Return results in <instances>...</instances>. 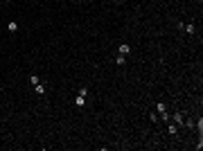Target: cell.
Segmentation results:
<instances>
[{
    "label": "cell",
    "mask_w": 203,
    "mask_h": 151,
    "mask_svg": "<svg viewBox=\"0 0 203 151\" xmlns=\"http://www.w3.org/2000/svg\"><path fill=\"white\" fill-rule=\"evenodd\" d=\"M156 111H158V115L163 117V122H169V115H167V111H165V104H163V102H158V104H156Z\"/></svg>",
    "instance_id": "6da1fadb"
},
{
    "label": "cell",
    "mask_w": 203,
    "mask_h": 151,
    "mask_svg": "<svg viewBox=\"0 0 203 151\" xmlns=\"http://www.w3.org/2000/svg\"><path fill=\"white\" fill-rule=\"evenodd\" d=\"M129 52H131V47H129L126 43H122V45H120V54H129Z\"/></svg>",
    "instance_id": "7a4b0ae2"
},
{
    "label": "cell",
    "mask_w": 203,
    "mask_h": 151,
    "mask_svg": "<svg viewBox=\"0 0 203 151\" xmlns=\"http://www.w3.org/2000/svg\"><path fill=\"white\" fill-rule=\"evenodd\" d=\"M174 122H176V124H181V126L185 124V120H183V115H181V113H176V115H174Z\"/></svg>",
    "instance_id": "3957f363"
},
{
    "label": "cell",
    "mask_w": 203,
    "mask_h": 151,
    "mask_svg": "<svg viewBox=\"0 0 203 151\" xmlns=\"http://www.w3.org/2000/svg\"><path fill=\"white\" fill-rule=\"evenodd\" d=\"M7 30H9V32H16V30H18V23H14V20H11V23L7 25Z\"/></svg>",
    "instance_id": "277c9868"
},
{
    "label": "cell",
    "mask_w": 203,
    "mask_h": 151,
    "mask_svg": "<svg viewBox=\"0 0 203 151\" xmlns=\"http://www.w3.org/2000/svg\"><path fill=\"white\" fill-rule=\"evenodd\" d=\"M45 92V86L43 84H36V95H43Z\"/></svg>",
    "instance_id": "5b68a950"
},
{
    "label": "cell",
    "mask_w": 203,
    "mask_h": 151,
    "mask_svg": "<svg viewBox=\"0 0 203 151\" xmlns=\"http://www.w3.org/2000/svg\"><path fill=\"white\" fill-rule=\"evenodd\" d=\"M183 27H185V32H187V34H194V25H183Z\"/></svg>",
    "instance_id": "8992f818"
},
{
    "label": "cell",
    "mask_w": 203,
    "mask_h": 151,
    "mask_svg": "<svg viewBox=\"0 0 203 151\" xmlns=\"http://www.w3.org/2000/svg\"><path fill=\"white\" fill-rule=\"evenodd\" d=\"M124 61H126V59H124V54H120V57H117V59H115V63H117V65H122Z\"/></svg>",
    "instance_id": "52a82bcc"
},
{
    "label": "cell",
    "mask_w": 203,
    "mask_h": 151,
    "mask_svg": "<svg viewBox=\"0 0 203 151\" xmlns=\"http://www.w3.org/2000/svg\"><path fill=\"white\" fill-rule=\"evenodd\" d=\"M5 2H11V0H5Z\"/></svg>",
    "instance_id": "ba28073f"
},
{
    "label": "cell",
    "mask_w": 203,
    "mask_h": 151,
    "mask_svg": "<svg viewBox=\"0 0 203 151\" xmlns=\"http://www.w3.org/2000/svg\"><path fill=\"white\" fill-rule=\"evenodd\" d=\"M77 2H84V0H77Z\"/></svg>",
    "instance_id": "9c48e42d"
}]
</instances>
